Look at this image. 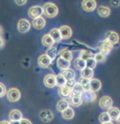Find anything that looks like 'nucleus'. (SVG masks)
I'll return each instance as SVG.
<instances>
[{"label": "nucleus", "instance_id": "f257e3e1", "mask_svg": "<svg viewBox=\"0 0 120 124\" xmlns=\"http://www.w3.org/2000/svg\"><path fill=\"white\" fill-rule=\"evenodd\" d=\"M42 7H43V15L46 17H48V19L56 17L57 14H59V7L52 2H47Z\"/></svg>", "mask_w": 120, "mask_h": 124}, {"label": "nucleus", "instance_id": "f03ea898", "mask_svg": "<svg viewBox=\"0 0 120 124\" xmlns=\"http://www.w3.org/2000/svg\"><path fill=\"white\" fill-rule=\"evenodd\" d=\"M6 95H7V100L11 101V103H16V101H20L21 99V92L17 88L12 87L10 89H8L6 92Z\"/></svg>", "mask_w": 120, "mask_h": 124}, {"label": "nucleus", "instance_id": "7ed1b4c3", "mask_svg": "<svg viewBox=\"0 0 120 124\" xmlns=\"http://www.w3.org/2000/svg\"><path fill=\"white\" fill-rule=\"evenodd\" d=\"M113 44L112 43H110L109 41H107L106 39L103 41H101L99 43V45H97V48H99V50L101 52H103V54H109L111 50H112V48H113Z\"/></svg>", "mask_w": 120, "mask_h": 124}, {"label": "nucleus", "instance_id": "20e7f679", "mask_svg": "<svg viewBox=\"0 0 120 124\" xmlns=\"http://www.w3.org/2000/svg\"><path fill=\"white\" fill-rule=\"evenodd\" d=\"M81 6L84 11L91 12L96 8V0H83Z\"/></svg>", "mask_w": 120, "mask_h": 124}, {"label": "nucleus", "instance_id": "39448f33", "mask_svg": "<svg viewBox=\"0 0 120 124\" xmlns=\"http://www.w3.org/2000/svg\"><path fill=\"white\" fill-rule=\"evenodd\" d=\"M81 97H82L83 103H92V101H95L96 100V94L95 91L87 90V91H83L82 92Z\"/></svg>", "mask_w": 120, "mask_h": 124}, {"label": "nucleus", "instance_id": "423d86ee", "mask_svg": "<svg viewBox=\"0 0 120 124\" xmlns=\"http://www.w3.org/2000/svg\"><path fill=\"white\" fill-rule=\"evenodd\" d=\"M31 28V23L26 19H21L17 22V30L21 33H27Z\"/></svg>", "mask_w": 120, "mask_h": 124}, {"label": "nucleus", "instance_id": "0eeeda50", "mask_svg": "<svg viewBox=\"0 0 120 124\" xmlns=\"http://www.w3.org/2000/svg\"><path fill=\"white\" fill-rule=\"evenodd\" d=\"M43 14V7L40 5H34L29 8L28 10V16L32 19H35L37 16H40Z\"/></svg>", "mask_w": 120, "mask_h": 124}, {"label": "nucleus", "instance_id": "6e6552de", "mask_svg": "<svg viewBox=\"0 0 120 124\" xmlns=\"http://www.w3.org/2000/svg\"><path fill=\"white\" fill-rule=\"evenodd\" d=\"M99 105H100V107L102 109L108 110L113 106V101H112V99H111L110 96L105 95V96L101 97V100L99 101Z\"/></svg>", "mask_w": 120, "mask_h": 124}, {"label": "nucleus", "instance_id": "1a4fd4ad", "mask_svg": "<svg viewBox=\"0 0 120 124\" xmlns=\"http://www.w3.org/2000/svg\"><path fill=\"white\" fill-rule=\"evenodd\" d=\"M45 25H46L45 19L42 17L41 16L35 17V19H33V21H32V27L36 30H42L44 27H45Z\"/></svg>", "mask_w": 120, "mask_h": 124}, {"label": "nucleus", "instance_id": "9d476101", "mask_svg": "<svg viewBox=\"0 0 120 124\" xmlns=\"http://www.w3.org/2000/svg\"><path fill=\"white\" fill-rule=\"evenodd\" d=\"M44 85L48 88H53L56 86V75L53 74H47L43 79Z\"/></svg>", "mask_w": 120, "mask_h": 124}, {"label": "nucleus", "instance_id": "9b49d317", "mask_svg": "<svg viewBox=\"0 0 120 124\" xmlns=\"http://www.w3.org/2000/svg\"><path fill=\"white\" fill-rule=\"evenodd\" d=\"M39 118H40V120H41L42 122L48 123L53 119V114L49 110H42L41 112H40V114H39Z\"/></svg>", "mask_w": 120, "mask_h": 124}, {"label": "nucleus", "instance_id": "f8f14e48", "mask_svg": "<svg viewBox=\"0 0 120 124\" xmlns=\"http://www.w3.org/2000/svg\"><path fill=\"white\" fill-rule=\"evenodd\" d=\"M70 97V101L69 104H71V106L73 107H79L81 106V104L83 103L82 101V97H81V94H78V93H71V95L69 96Z\"/></svg>", "mask_w": 120, "mask_h": 124}, {"label": "nucleus", "instance_id": "ddd939ff", "mask_svg": "<svg viewBox=\"0 0 120 124\" xmlns=\"http://www.w3.org/2000/svg\"><path fill=\"white\" fill-rule=\"evenodd\" d=\"M52 63V61L49 56H48L46 54H41L38 57V65L42 68H47L48 66H50V64Z\"/></svg>", "mask_w": 120, "mask_h": 124}, {"label": "nucleus", "instance_id": "4468645a", "mask_svg": "<svg viewBox=\"0 0 120 124\" xmlns=\"http://www.w3.org/2000/svg\"><path fill=\"white\" fill-rule=\"evenodd\" d=\"M60 29V32H61V36H62V39H64V40H67V39H69L72 37V29L69 26H62Z\"/></svg>", "mask_w": 120, "mask_h": 124}, {"label": "nucleus", "instance_id": "2eb2a0df", "mask_svg": "<svg viewBox=\"0 0 120 124\" xmlns=\"http://www.w3.org/2000/svg\"><path fill=\"white\" fill-rule=\"evenodd\" d=\"M106 40L109 41L110 43H112L113 45L117 44L119 42V35L116 32H114V31H109L106 34Z\"/></svg>", "mask_w": 120, "mask_h": 124}, {"label": "nucleus", "instance_id": "dca6fc26", "mask_svg": "<svg viewBox=\"0 0 120 124\" xmlns=\"http://www.w3.org/2000/svg\"><path fill=\"white\" fill-rule=\"evenodd\" d=\"M56 65H57V68H59L60 70H62V71H64L66 69L70 68V62L65 60V59H63V57H61V56L57 59Z\"/></svg>", "mask_w": 120, "mask_h": 124}, {"label": "nucleus", "instance_id": "f3484780", "mask_svg": "<svg viewBox=\"0 0 120 124\" xmlns=\"http://www.w3.org/2000/svg\"><path fill=\"white\" fill-rule=\"evenodd\" d=\"M97 14H99V16H102V17H108L111 14V9L108 6L100 5L99 7H97Z\"/></svg>", "mask_w": 120, "mask_h": 124}, {"label": "nucleus", "instance_id": "a211bd4d", "mask_svg": "<svg viewBox=\"0 0 120 124\" xmlns=\"http://www.w3.org/2000/svg\"><path fill=\"white\" fill-rule=\"evenodd\" d=\"M89 87H90V90L96 92V91H99L101 89L102 83H101V81L99 80V79H93V78H91L90 81H89Z\"/></svg>", "mask_w": 120, "mask_h": 124}, {"label": "nucleus", "instance_id": "6ab92c4d", "mask_svg": "<svg viewBox=\"0 0 120 124\" xmlns=\"http://www.w3.org/2000/svg\"><path fill=\"white\" fill-rule=\"evenodd\" d=\"M41 43H42V45H44V46L50 47V46H52L56 42L53 41L52 37L50 36L49 34H45V35H43V37H42V39H41Z\"/></svg>", "mask_w": 120, "mask_h": 124}, {"label": "nucleus", "instance_id": "aec40b11", "mask_svg": "<svg viewBox=\"0 0 120 124\" xmlns=\"http://www.w3.org/2000/svg\"><path fill=\"white\" fill-rule=\"evenodd\" d=\"M49 35L52 37L53 41L56 43H59L62 40V36H61V32H60V29H56V28H53L50 30Z\"/></svg>", "mask_w": 120, "mask_h": 124}, {"label": "nucleus", "instance_id": "412c9836", "mask_svg": "<svg viewBox=\"0 0 120 124\" xmlns=\"http://www.w3.org/2000/svg\"><path fill=\"white\" fill-rule=\"evenodd\" d=\"M60 56L61 57H63V59L67 60V61H69L71 62L73 60V54H72V51L69 50V49H67V48H64V49H62L60 51Z\"/></svg>", "mask_w": 120, "mask_h": 124}, {"label": "nucleus", "instance_id": "4be33fe9", "mask_svg": "<svg viewBox=\"0 0 120 124\" xmlns=\"http://www.w3.org/2000/svg\"><path fill=\"white\" fill-rule=\"evenodd\" d=\"M59 93L63 97H69L71 95V93H72V88L68 85H64V86L60 87Z\"/></svg>", "mask_w": 120, "mask_h": 124}, {"label": "nucleus", "instance_id": "5701e85b", "mask_svg": "<svg viewBox=\"0 0 120 124\" xmlns=\"http://www.w3.org/2000/svg\"><path fill=\"white\" fill-rule=\"evenodd\" d=\"M74 115H75L74 110L70 107H68L65 111L62 112V116H63V118L66 119V120H71V119H73Z\"/></svg>", "mask_w": 120, "mask_h": 124}, {"label": "nucleus", "instance_id": "b1692460", "mask_svg": "<svg viewBox=\"0 0 120 124\" xmlns=\"http://www.w3.org/2000/svg\"><path fill=\"white\" fill-rule=\"evenodd\" d=\"M108 114L110 115V117L112 120H116L118 118V116L120 115V110L117 107H111L110 109H108Z\"/></svg>", "mask_w": 120, "mask_h": 124}, {"label": "nucleus", "instance_id": "393cba45", "mask_svg": "<svg viewBox=\"0 0 120 124\" xmlns=\"http://www.w3.org/2000/svg\"><path fill=\"white\" fill-rule=\"evenodd\" d=\"M74 67H75V69L82 71L83 69L86 68V62L82 59H80V57H78V59L74 61Z\"/></svg>", "mask_w": 120, "mask_h": 124}, {"label": "nucleus", "instance_id": "a878e982", "mask_svg": "<svg viewBox=\"0 0 120 124\" xmlns=\"http://www.w3.org/2000/svg\"><path fill=\"white\" fill-rule=\"evenodd\" d=\"M23 118V115H22V112L19 110H11L10 113H9V119L10 120H21V119Z\"/></svg>", "mask_w": 120, "mask_h": 124}, {"label": "nucleus", "instance_id": "bb28decb", "mask_svg": "<svg viewBox=\"0 0 120 124\" xmlns=\"http://www.w3.org/2000/svg\"><path fill=\"white\" fill-rule=\"evenodd\" d=\"M45 54L48 55L51 59V61H53L56 57V54H57V48L55 46V45H52L50 47H48V49L46 50Z\"/></svg>", "mask_w": 120, "mask_h": 124}, {"label": "nucleus", "instance_id": "cd10ccee", "mask_svg": "<svg viewBox=\"0 0 120 124\" xmlns=\"http://www.w3.org/2000/svg\"><path fill=\"white\" fill-rule=\"evenodd\" d=\"M68 107H69V101L66 100H61V101H59V103L56 104V110L61 113L63 112V111H65Z\"/></svg>", "mask_w": 120, "mask_h": 124}, {"label": "nucleus", "instance_id": "c85d7f7f", "mask_svg": "<svg viewBox=\"0 0 120 124\" xmlns=\"http://www.w3.org/2000/svg\"><path fill=\"white\" fill-rule=\"evenodd\" d=\"M62 74L64 75V77L67 79V80H70V79H75V72L72 69H70V68L64 70L63 72H62Z\"/></svg>", "mask_w": 120, "mask_h": 124}, {"label": "nucleus", "instance_id": "c756f323", "mask_svg": "<svg viewBox=\"0 0 120 124\" xmlns=\"http://www.w3.org/2000/svg\"><path fill=\"white\" fill-rule=\"evenodd\" d=\"M92 56H93V54H92L90 50H85V49H83V50H80L79 56H78V57H80V59H82V60H84V61H86V60L89 59V57H92Z\"/></svg>", "mask_w": 120, "mask_h": 124}, {"label": "nucleus", "instance_id": "7c9ffc66", "mask_svg": "<svg viewBox=\"0 0 120 124\" xmlns=\"http://www.w3.org/2000/svg\"><path fill=\"white\" fill-rule=\"evenodd\" d=\"M56 86H59V87H62V86H64L66 85V82H67V79L64 77V75L63 74H57L56 76Z\"/></svg>", "mask_w": 120, "mask_h": 124}, {"label": "nucleus", "instance_id": "2f4dec72", "mask_svg": "<svg viewBox=\"0 0 120 124\" xmlns=\"http://www.w3.org/2000/svg\"><path fill=\"white\" fill-rule=\"evenodd\" d=\"M81 77L83 78H87V79H91L93 77V71L92 69H89V68H85L81 71Z\"/></svg>", "mask_w": 120, "mask_h": 124}, {"label": "nucleus", "instance_id": "473e14b6", "mask_svg": "<svg viewBox=\"0 0 120 124\" xmlns=\"http://www.w3.org/2000/svg\"><path fill=\"white\" fill-rule=\"evenodd\" d=\"M89 81H90V79L83 78V77H81V79H80V84L82 85L84 91L90 90V87H89Z\"/></svg>", "mask_w": 120, "mask_h": 124}, {"label": "nucleus", "instance_id": "72a5a7b5", "mask_svg": "<svg viewBox=\"0 0 120 124\" xmlns=\"http://www.w3.org/2000/svg\"><path fill=\"white\" fill-rule=\"evenodd\" d=\"M93 57L95 60L96 61V63H104L106 61V57H107V54H103V52H97V54H93Z\"/></svg>", "mask_w": 120, "mask_h": 124}, {"label": "nucleus", "instance_id": "f704fd0d", "mask_svg": "<svg viewBox=\"0 0 120 124\" xmlns=\"http://www.w3.org/2000/svg\"><path fill=\"white\" fill-rule=\"evenodd\" d=\"M84 91L82 85L80 84V82H76L75 85L72 87V92L73 93H78V94H82V92Z\"/></svg>", "mask_w": 120, "mask_h": 124}, {"label": "nucleus", "instance_id": "c9c22d12", "mask_svg": "<svg viewBox=\"0 0 120 124\" xmlns=\"http://www.w3.org/2000/svg\"><path fill=\"white\" fill-rule=\"evenodd\" d=\"M99 120H100L101 123H105V122L111 121L112 119H111V117H110V115L108 114V112H104V113H102L99 116Z\"/></svg>", "mask_w": 120, "mask_h": 124}, {"label": "nucleus", "instance_id": "e433bc0d", "mask_svg": "<svg viewBox=\"0 0 120 124\" xmlns=\"http://www.w3.org/2000/svg\"><path fill=\"white\" fill-rule=\"evenodd\" d=\"M86 62V67L87 68H89V69H95L96 68V61L95 60V57H89L88 60L85 61Z\"/></svg>", "mask_w": 120, "mask_h": 124}, {"label": "nucleus", "instance_id": "4c0bfd02", "mask_svg": "<svg viewBox=\"0 0 120 124\" xmlns=\"http://www.w3.org/2000/svg\"><path fill=\"white\" fill-rule=\"evenodd\" d=\"M6 92H7V90H6L5 85H4L3 83L0 82V99L3 97L4 95H6Z\"/></svg>", "mask_w": 120, "mask_h": 124}, {"label": "nucleus", "instance_id": "58836bf2", "mask_svg": "<svg viewBox=\"0 0 120 124\" xmlns=\"http://www.w3.org/2000/svg\"><path fill=\"white\" fill-rule=\"evenodd\" d=\"M75 79H70V80H67V82H66V85H68V86H70L71 88H72L74 85H75Z\"/></svg>", "mask_w": 120, "mask_h": 124}, {"label": "nucleus", "instance_id": "ea45409f", "mask_svg": "<svg viewBox=\"0 0 120 124\" xmlns=\"http://www.w3.org/2000/svg\"><path fill=\"white\" fill-rule=\"evenodd\" d=\"M110 4L114 7H117L120 5V0H111L110 1Z\"/></svg>", "mask_w": 120, "mask_h": 124}, {"label": "nucleus", "instance_id": "a19ab883", "mask_svg": "<svg viewBox=\"0 0 120 124\" xmlns=\"http://www.w3.org/2000/svg\"><path fill=\"white\" fill-rule=\"evenodd\" d=\"M27 1H28V0H15L16 4H17V5H20V6L25 5V4L27 3Z\"/></svg>", "mask_w": 120, "mask_h": 124}, {"label": "nucleus", "instance_id": "79ce46f5", "mask_svg": "<svg viewBox=\"0 0 120 124\" xmlns=\"http://www.w3.org/2000/svg\"><path fill=\"white\" fill-rule=\"evenodd\" d=\"M20 121H21V124H32V122H31L30 120H28V119H25V118H22Z\"/></svg>", "mask_w": 120, "mask_h": 124}, {"label": "nucleus", "instance_id": "37998d69", "mask_svg": "<svg viewBox=\"0 0 120 124\" xmlns=\"http://www.w3.org/2000/svg\"><path fill=\"white\" fill-rule=\"evenodd\" d=\"M4 43H5V41H4V39L2 37H0V48L4 46Z\"/></svg>", "mask_w": 120, "mask_h": 124}, {"label": "nucleus", "instance_id": "c03bdc74", "mask_svg": "<svg viewBox=\"0 0 120 124\" xmlns=\"http://www.w3.org/2000/svg\"><path fill=\"white\" fill-rule=\"evenodd\" d=\"M9 123L10 124H21V121H19V120H10Z\"/></svg>", "mask_w": 120, "mask_h": 124}, {"label": "nucleus", "instance_id": "a18cd8bd", "mask_svg": "<svg viewBox=\"0 0 120 124\" xmlns=\"http://www.w3.org/2000/svg\"><path fill=\"white\" fill-rule=\"evenodd\" d=\"M0 124H10V123L8 122V121H5V120H3V121H1V122H0Z\"/></svg>", "mask_w": 120, "mask_h": 124}, {"label": "nucleus", "instance_id": "49530a36", "mask_svg": "<svg viewBox=\"0 0 120 124\" xmlns=\"http://www.w3.org/2000/svg\"><path fill=\"white\" fill-rule=\"evenodd\" d=\"M116 121H117V124H120V115L118 116V118L116 119Z\"/></svg>", "mask_w": 120, "mask_h": 124}, {"label": "nucleus", "instance_id": "de8ad7c7", "mask_svg": "<svg viewBox=\"0 0 120 124\" xmlns=\"http://www.w3.org/2000/svg\"><path fill=\"white\" fill-rule=\"evenodd\" d=\"M102 124H113V123L111 121H109V122H105V123H102Z\"/></svg>", "mask_w": 120, "mask_h": 124}, {"label": "nucleus", "instance_id": "09e8293b", "mask_svg": "<svg viewBox=\"0 0 120 124\" xmlns=\"http://www.w3.org/2000/svg\"><path fill=\"white\" fill-rule=\"evenodd\" d=\"M2 34V28H1V26H0V35Z\"/></svg>", "mask_w": 120, "mask_h": 124}]
</instances>
